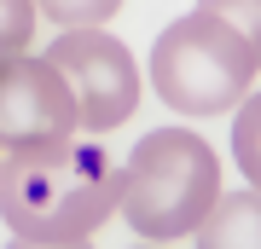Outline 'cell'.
Wrapping results in <instances>:
<instances>
[{
    "label": "cell",
    "mask_w": 261,
    "mask_h": 249,
    "mask_svg": "<svg viewBox=\"0 0 261 249\" xmlns=\"http://www.w3.org/2000/svg\"><path fill=\"white\" fill-rule=\"evenodd\" d=\"M122 157L105 139H47V145L6 151L0 162V220L18 243L64 249L87 243L116 214Z\"/></svg>",
    "instance_id": "6da1fadb"
},
{
    "label": "cell",
    "mask_w": 261,
    "mask_h": 249,
    "mask_svg": "<svg viewBox=\"0 0 261 249\" xmlns=\"http://www.w3.org/2000/svg\"><path fill=\"white\" fill-rule=\"evenodd\" d=\"M221 197V157L192 128H151L116 180V214L145 243H186Z\"/></svg>",
    "instance_id": "7a4b0ae2"
},
{
    "label": "cell",
    "mask_w": 261,
    "mask_h": 249,
    "mask_svg": "<svg viewBox=\"0 0 261 249\" xmlns=\"http://www.w3.org/2000/svg\"><path fill=\"white\" fill-rule=\"evenodd\" d=\"M151 87L180 116H215L255 87V41L209 12H186L151 46Z\"/></svg>",
    "instance_id": "3957f363"
},
{
    "label": "cell",
    "mask_w": 261,
    "mask_h": 249,
    "mask_svg": "<svg viewBox=\"0 0 261 249\" xmlns=\"http://www.w3.org/2000/svg\"><path fill=\"white\" fill-rule=\"evenodd\" d=\"M47 64L64 75L82 133H111V128H122V122L140 110V93H145L140 64H134V52L116 35H105V23L64 29L47 46Z\"/></svg>",
    "instance_id": "277c9868"
},
{
    "label": "cell",
    "mask_w": 261,
    "mask_h": 249,
    "mask_svg": "<svg viewBox=\"0 0 261 249\" xmlns=\"http://www.w3.org/2000/svg\"><path fill=\"white\" fill-rule=\"evenodd\" d=\"M64 133H82V122H75V99L64 75L47 64V52L0 58V151L47 145Z\"/></svg>",
    "instance_id": "5b68a950"
},
{
    "label": "cell",
    "mask_w": 261,
    "mask_h": 249,
    "mask_svg": "<svg viewBox=\"0 0 261 249\" xmlns=\"http://www.w3.org/2000/svg\"><path fill=\"white\" fill-rule=\"evenodd\" d=\"M255 180L238 185V191H221L209 203V214L192 226L186 243H203V249H255Z\"/></svg>",
    "instance_id": "8992f818"
},
{
    "label": "cell",
    "mask_w": 261,
    "mask_h": 249,
    "mask_svg": "<svg viewBox=\"0 0 261 249\" xmlns=\"http://www.w3.org/2000/svg\"><path fill=\"white\" fill-rule=\"evenodd\" d=\"M41 18H53L58 29H87V23H105L122 12V0H35Z\"/></svg>",
    "instance_id": "52a82bcc"
},
{
    "label": "cell",
    "mask_w": 261,
    "mask_h": 249,
    "mask_svg": "<svg viewBox=\"0 0 261 249\" xmlns=\"http://www.w3.org/2000/svg\"><path fill=\"white\" fill-rule=\"evenodd\" d=\"M255 133H261V104H255V87L238 99V122H232V157H238V174L255 180L261 162H255Z\"/></svg>",
    "instance_id": "ba28073f"
},
{
    "label": "cell",
    "mask_w": 261,
    "mask_h": 249,
    "mask_svg": "<svg viewBox=\"0 0 261 249\" xmlns=\"http://www.w3.org/2000/svg\"><path fill=\"white\" fill-rule=\"evenodd\" d=\"M35 41V0H0V58L29 52Z\"/></svg>",
    "instance_id": "9c48e42d"
},
{
    "label": "cell",
    "mask_w": 261,
    "mask_h": 249,
    "mask_svg": "<svg viewBox=\"0 0 261 249\" xmlns=\"http://www.w3.org/2000/svg\"><path fill=\"white\" fill-rule=\"evenodd\" d=\"M197 12H209V18L232 23L238 35H250V41H255V0H197Z\"/></svg>",
    "instance_id": "30bf717a"
},
{
    "label": "cell",
    "mask_w": 261,
    "mask_h": 249,
    "mask_svg": "<svg viewBox=\"0 0 261 249\" xmlns=\"http://www.w3.org/2000/svg\"><path fill=\"white\" fill-rule=\"evenodd\" d=\"M0 162H6V151H0Z\"/></svg>",
    "instance_id": "8fae6325"
}]
</instances>
